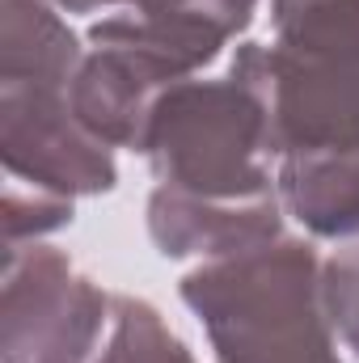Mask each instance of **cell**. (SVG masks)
Returning a JSON list of instances; mask_svg holds the SVG:
<instances>
[{"label": "cell", "instance_id": "obj_7", "mask_svg": "<svg viewBox=\"0 0 359 363\" xmlns=\"http://www.w3.org/2000/svg\"><path fill=\"white\" fill-rule=\"evenodd\" d=\"M275 186L313 237H359V148L287 152Z\"/></svg>", "mask_w": 359, "mask_h": 363}, {"label": "cell", "instance_id": "obj_3", "mask_svg": "<svg viewBox=\"0 0 359 363\" xmlns=\"http://www.w3.org/2000/svg\"><path fill=\"white\" fill-rule=\"evenodd\" d=\"M263 93L275 152L359 148V34L317 43H245L233 60Z\"/></svg>", "mask_w": 359, "mask_h": 363}, {"label": "cell", "instance_id": "obj_14", "mask_svg": "<svg viewBox=\"0 0 359 363\" xmlns=\"http://www.w3.org/2000/svg\"><path fill=\"white\" fill-rule=\"evenodd\" d=\"M68 13H93V9H106V4H136V0H51Z\"/></svg>", "mask_w": 359, "mask_h": 363}, {"label": "cell", "instance_id": "obj_12", "mask_svg": "<svg viewBox=\"0 0 359 363\" xmlns=\"http://www.w3.org/2000/svg\"><path fill=\"white\" fill-rule=\"evenodd\" d=\"M326 308L343 342L359 355V241L326 262Z\"/></svg>", "mask_w": 359, "mask_h": 363}, {"label": "cell", "instance_id": "obj_5", "mask_svg": "<svg viewBox=\"0 0 359 363\" xmlns=\"http://www.w3.org/2000/svg\"><path fill=\"white\" fill-rule=\"evenodd\" d=\"M0 161L9 182L60 199L106 194L114 148L77 118L72 81H0Z\"/></svg>", "mask_w": 359, "mask_h": 363}, {"label": "cell", "instance_id": "obj_9", "mask_svg": "<svg viewBox=\"0 0 359 363\" xmlns=\"http://www.w3.org/2000/svg\"><path fill=\"white\" fill-rule=\"evenodd\" d=\"M93 363H194L186 342L161 321L148 300L114 296V321L101 355Z\"/></svg>", "mask_w": 359, "mask_h": 363}, {"label": "cell", "instance_id": "obj_1", "mask_svg": "<svg viewBox=\"0 0 359 363\" xmlns=\"http://www.w3.org/2000/svg\"><path fill=\"white\" fill-rule=\"evenodd\" d=\"M220 363H343L326 308V267L309 241L275 237L182 279Z\"/></svg>", "mask_w": 359, "mask_h": 363}, {"label": "cell", "instance_id": "obj_6", "mask_svg": "<svg viewBox=\"0 0 359 363\" xmlns=\"http://www.w3.org/2000/svg\"><path fill=\"white\" fill-rule=\"evenodd\" d=\"M148 233L165 258H228L283 237V199H199L174 186H157L148 199Z\"/></svg>", "mask_w": 359, "mask_h": 363}, {"label": "cell", "instance_id": "obj_10", "mask_svg": "<svg viewBox=\"0 0 359 363\" xmlns=\"http://www.w3.org/2000/svg\"><path fill=\"white\" fill-rule=\"evenodd\" d=\"M279 43H317L359 34V0H270Z\"/></svg>", "mask_w": 359, "mask_h": 363}, {"label": "cell", "instance_id": "obj_4", "mask_svg": "<svg viewBox=\"0 0 359 363\" xmlns=\"http://www.w3.org/2000/svg\"><path fill=\"white\" fill-rule=\"evenodd\" d=\"M114 321V296L77 271L51 245L4 250L0 359L4 363H93Z\"/></svg>", "mask_w": 359, "mask_h": 363}, {"label": "cell", "instance_id": "obj_2", "mask_svg": "<svg viewBox=\"0 0 359 363\" xmlns=\"http://www.w3.org/2000/svg\"><path fill=\"white\" fill-rule=\"evenodd\" d=\"M161 186L199 199H254L270 182V114L263 93L228 68L220 81H178L157 97L144 144Z\"/></svg>", "mask_w": 359, "mask_h": 363}, {"label": "cell", "instance_id": "obj_11", "mask_svg": "<svg viewBox=\"0 0 359 363\" xmlns=\"http://www.w3.org/2000/svg\"><path fill=\"white\" fill-rule=\"evenodd\" d=\"M64 224H72V199L26 190V186L9 182V190H4V250L30 245Z\"/></svg>", "mask_w": 359, "mask_h": 363}, {"label": "cell", "instance_id": "obj_8", "mask_svg": "<svg viewBox=\"0 0 359 363\" xmlns=\"http://www.w3.org/2000/svg\"><path fill=\"white\" fill-rule=\"evenodd\" d=\"M77 34L47 0H0V81H77Z\"/></svg>", "mask_w": 359, "mask_h": 363}, {"label": "cell", "instance_id": "obj_15", "mask_svg": "<svg viewBox=\"0 0 359 363\" xmlns=\"http://www.w3.org/2000/svg\"><path fill=\"white\" fill-rule=\"evenodd\" d=\"M136 4H140V0H136Z\"/></svg>", "mask_w": 359, "mask_h": 363}, {"label": "cell", "instance_id": "obj_13", "mask_svg": "<svg viewBox=\"0 0 359 363\" xmlns=\"http://www.w3.org/2000/svg\"><path fill=\"white\" fill-rule=\"evenodd\" d=\"M199 4L211 9L233 34H241V30L250 26V17H254V4H258V0H199Z\"/></svg>", "mask_w": 359, "mask_h": 363}]
</instances>
